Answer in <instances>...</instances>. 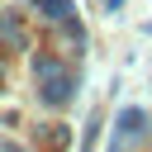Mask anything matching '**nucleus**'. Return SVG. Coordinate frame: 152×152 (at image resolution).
<instances>
[{
    "label": "nucleus",
    "mask_w": 152,
    "mask_h": 152,
    "mask_svg": "<svg viewBox=\"0 0 152 152\" xmlns=\"http://www.w3.org/2000/svg\"><path fill=\"white\" fill-rule=\"evenodd\" d=\"M147 138V114L142 109H119L114 119V147H128V142H142Z\"/></svg>",
    "instance_id": "1"
},
{
    "label": "nucleus",
    "mask_w": 152,
    "mask_h": 152,
    "mask_svg": "<svg viewBox=\"0 0 152 152\" xmlns=\"http://www.w3.org/2000/svg\"><path fill=\"white\" fill-rule=\"evenodd\" d=\"M38 71L48 76L43 100H48V104H66V100H71V76H57V62H38Z\"/></svg>",
    "instance_id": "2"
},
{
    "label": "nucleus",
    "mask_w": 152,
    "mask_h": 152,
    "mask_svg": "<svg viewBox=\"0 0 152 152\" xmlns=\"http://www.w3.org/2000/svg\"><path fill=\"white\" fill-rule=\"evenodd\" d=\"M28 5H33V10H43L48 19H71V14H76V5H71V0H28Z\"/></svg>",
    "instance_id": "3"
}]
</instances>
